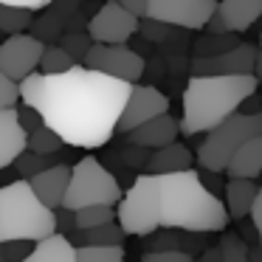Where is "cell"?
I'll return each instance as SVG.
<instances>
[{"label":"cell","instance_id":"1","mask_svg":"<svg viewBox=\"0 0 262 262\" xmlns=\"http://www.w3.org/2000/svg\"><path fill=\"white\" fill-rule=\"evenodd\" d=\"M20 102L42 116L65 147L99 149L113 138L116 121L130 93V82L74 62L62 74L31 71L17 82Z\"/></svg>","mask_w":262,"mask_h":262},{"label":"cell","instance_id":"2","mask_svg":"<svg viewBox=\"0 0 262 262\" xmlns=\"http://www.w3.org/2000/svg\"><path fill=\"white\" fill-rule=\"evenodd\" d=\"M158 223L161 228H186V231H223L228 214L223 200L200 181L198 169L158 175Z\"/></svg>","mask_w":262,"mask_h":262},{"label":"cell","instance_id":"3","mask_svg":"<svg viewBox=\"0 0 262 262\" xmlns=\"http://www.w3.org/2000/svg\"><path fill=\"white\" fill-rule=\"evenodd\" d=\"M259 82L254 74H228V76H189L183 91V116L178 130L183 136H198L220 124L226 116L237 113L243 99L256 91Z\"/></svg>","mask_w":262,"mask_h":262},{"label":"cell","instance_id":"4","mask_svg":"<svg viewBox=\"0 0 262 262\" xmlns=\"http://www.w3.org/2000/svg\"><path fill=\"white\" fill-rule=\"evenodd\" d=\"M0 220H3V239H37L57 231L54 209H48L34 192L29 181H17L0 186Z\"/></svg>","mask_w":262,"mask_h":262},{"label":"cell","instance_id":"5","mask_svg":"<svg viewBox=\"0 0 262 262\" xmlns=\"http://www.w3.org/2000/svg\"><path fill=\"white\" fill-rule=\"evenodd\" d=\"M262 133V110L259 113H231L214 124L211 130H206V141H200L198 147V164L209 172H226L231 155L237 152V147L243 141H248L251 136Z\"/></svg>","mask_w":262,"mask_h":262},{"label":"cell","instance_id":"6","mask_svg":"<svg viewBox=\"0 0 262 262\" xmlns=\"http://www.w3.org/2000/svg\"><path fill=\"white\" fill-rule=\"evenodd\" d=\"M121 198V186L110 169L93 155L76 161L71 166V178L62 194V206L71 211L85 206H116Z\"/></svg>","mask_w":262,"mask_h":262},{"label":"cell","instance_id":"7","mask_svg":"<svg viewBox=\"0 0 262 262\" xmlns=\"http://www.w3.org/2000/svg\"><path fill=\"white\" fill-rule=\"evenodd\" d=\"M119 209H116V223L124 228V234H144L161 228L158 223V175L149 172V175H138L133 181V186L127 192H121L119 198Z\"/></svg>","mask_w":262,"mask_h":262},{"label":"cell","instance_id":"8","mask_svg":"<svg viewBox=\"0 0 262 262\" xmlns=\"http://www.w3.org/2000/svg\"><path fill=\"white\" fill-rule=\"evenodd\" d=\"M82 65L116 76V79H124L130 85L144 76L141 54H136L127 42H91V48L82 57Z\"/></svg>","mask_w":262,"mask_h":262},{"label":"cell","instance_id":"9","mask_svg":"<svg viewBox=\"0 0 262 262\" xmlns=\"http://www.w3.org/2000/svg\"><path fill=\"white\" fill-rule=\"evenodd\" d=\"M217 9V0H147V17L178 29L200 31Z\"/></svg>","mask_w":262,"mask_h":262},{"label":"cell","instance_id":"10","mask_svg":"<svg viewBox=\"0 0 262 262\" xmlns=\"http://www.w3.org/2000/svg\"><path fill=\"white\" fill-rule=\"evenodd\" d=\"M42 46L46 42H40L34 34H26V31L6 34V40L0 42V71L14 82L26 79L31 71H37Z\"/></svg>","mask_w":262,"mask_h":262},{"label":"cell","instance_id":"11","mask_svg":"<svg viewBox=\"0 0 262 262\" xmlns=\"http://www.w3.org/2000/svg\"><path fill=\"white\" fill-rule=\"evenodd\" d=\"M138 31V17L121 9L116 0H107L88 20V34L93 42H130Z\"/></svg>","mask_w":262,"mask_h":262},{"label":"cell","instance_id":"12","mask_svg":"<svg viewBox=\"0 0 262 262\" xmlns=\"http://www.w3.org/2000/svg\"><path fill=\"white\" fill-rule=\"evenodd\" d=\"M166 110H169V99H166L158 88L133 82L130 93H127V99H124V107H121V113H119V121H116V130L124 136V133H130L133 127H138L141 121L152 119V116H158V113H166Z\"/></svg>","mask_w":262,"mask_h":262},{"label":"cell","instance_id":"13","mask_svg":"<svg viewBox=\"0 0 262 262\" xmlns=\"http://www.w3.org/2000/svg\"><path fill=\"white\" fill-rule=\"evenodd\" d=\"M254 54L256 48L248 42H237V46L226 48L217 54H203L192 59V76H228V74H251L254 71Z\"/></svg>","mask_w":262,"mask_h":262},{"label":"cell","instance_id":"14","mask_svg":"<svg viewBox=\"0 0 262 262\" xmlns=\"http://www.w3.org/2000/svg\"><path fill=\"white\" fill-rule=\"evenodd\" d=\"M124 136L130 144H136V147H141V149H158V147H164V144L175 141V138L181 136V130H178V119L169 116V110H166V113H158V116H152V119L141 121V124L133 127L130 133H124Z\"/></svg>","mask_w":262,"mask_h":262},{"label":"cell","instance_id":"15","mask_svg":"<svg viewBox=\"0 0 262 262\" xmlns=\"http://www.w3.org/2000/svg\"><path fill=\"white\" fill-rule=\"evenodd\" d=\"M68 178H71L68 164H51L48 169L31 175L29 186L48 209H57V206H62V194H65V186H68Z\"/></svg>","mask_w":262,"mask_h":262},{"label":"cell","instance_id":"16","mask_svg":"<svg viewBox=\"0 0 262 262\" xmlns=\"http://www.w3.org/2000/svg\"><path fill=\"white\" fill-rule=\"evenodd\" d=\"M14 107L0 110V169L12 166V161L26 149V130L20 127Z\"/></svg>","mask_w":262,"mask_h":262},{"label":"cell","instance_id":"17","mask_svg":"<svg viewBox=\"0 0 262 262\" xmlns=\"http://www.w3.org/2000/svg\"><path fill=\"white\" fill-rule=\"evenodd\" d=\"M217 14L231 34H243L251 26H256L262 14V0H223L217 3Z\"/></svg>","mask_w":262,"mask_h":262},{"label":"cell","instance_id":"18","mask_svg":"<svg viewBox=\"0 0 262 262\" xmlns=\"http://www.w3.org/2000/svg\"><path fill=\"white\" fill-rule=\"evenodd\" d=\"M20 262H76V245L68 239V234L54 231L37 239Z\"/></svg>","mask_w":262,"mask_h":262},{"label":"cell","instance_id":"19","mask_svg":"<svg viewBox=\"0 0 262 262\" xmlns=\"http://www.w3.org/2000/svg\"><path fill=\"white\" fill-rule=\"evenodd\" d=\"M226 175L228 178H259L262 175V133L239 144L237 152L231 155V161L226 166Z\"/></svg>","mask_w":262,"mask_h":262},{"label":"cell","instance_id":"20","mask_svg":"<svg viewBox=\"0 0 262 262\" xmlns=\"http://www.w3.org/2000/svg\"><path fill=\"white\" fill-rule=\"evenodd\" d=\"M259 189L256 178H228L226 183V214L228 220H245L248 209L254 203V194Z\"/></svg>","mask_w":262,"mask_h":262},{"label":"cell","instance_id":"21","mask_svg":"<svg viewBox=\"0 0 262 262\" xmlns=\"http://www.w3.org/2000/svg\"><path fill=\"white\" fill-rule=\"evenodd\" d=\"M194 164L189 147H183L181 141H169L164 147L152 149V155L147 158V169L155 172V175H166V172H181V169H189Z\"/></svg>","mask_w":262,"mask_h":262},{"label":"cell","instance_id":"22","mask_svg":"<svg viewBox=\"0 0 262 262\" xmlns=\"http://www.w3.org/2000/svg\"><path fill=\"white\" fill-rule=\"evenodd\" d=\"M68 239L74 245H124L127 234L116 220H110V223H102V226H93V228H76V234Z\"/></svg>","mask_w":262,"mask_h":262},{"label":"cell","instance_id":"23","mask_svg":"<svg viewBox=\"0 0 262 262\" xmlns=\"http://www.w3.org/2000/svg\"><path fill=\"white\" fill-rule=\"evenodd\" d=\"M74 65V57L65 51L59 42H46L40 54V62H37V71L40 74H62Z\"/></svg>","mask_w":262,"mask_h":262},{"label":"cell","instance_id":"24","mask_svg":"<svg viewBox=\"0 0 262 262\" xmlns=\"http://www.w3.org/2000/svg\"><path fill=\"white\" fill-rule=\"evenodd\" d=\"M62 147H65L62 138L48 124H40L31 133H26V149H34V152H42V155H57Z\"/></svg>","mask_w":262,"mask_h":262},{"label":"cell","instance_id":"25","mask_svg":"<svg viewBox=\"0 0 262 262\" xmlns=\"http://www.w3.org/2000/svg\"><path fill=\"white\" fill-rule=\"evenodd\" d=\"M76 262H124V245H76Z\"/></svg>","mask_w":262,"mask_h":262},{"label":"cell","instance_id":"26","mask_svg":"<svg viewBox=\"0 0 262 262\" xmlns=\"http://www.w3.org/2000/svg\"><path fill=\"white\" fill-rule=\"evenodd\" d=\"M51 164H57L54 155H42V152H34V149H23V152L12 161V166L17 169V175L26 178V181H29L31 175H37V172L48 169Z\"/></svg>","mask_w":262,"mask_h":262},{"label":"cell","instance_id":"27","mask_svg":"<svg viewBox=\"0 0 262 262\" xmlns=\"http://www.w3.org/2000/svg\"><path fill=\"white\" fill-rule=\"evenodd\" d=\"M31 17H34V14L26 12V9L0 3V34H17V31H26L29 23H31Z\"/></svg>","mask_w":262,"mask_h":262},{"label":"cell","instance_id":"28","mask_svg":"<svg viewBox=\"0 0 262 262\" xmlns=\"http://www.w3.org/2000/svg\"><path fill=\"white\" fill-rule=\"evenodd\" d=\"M116 220V206H85L74 211V226L76 228H93L102 223Z\"/></svg>","mask_w":262,"mask_h":262},{"label":"cell","instance_id":"29","mask_svg":"<svg viewBox=\"0 0 262 262\" xmlns=\"http://www.w3.org/2000/svg\"><path fill=\"white\" fill-rule=\"evenodd\" d=\"M217 248H220V262H248V243L239 234H231L223 228Z\"/></svg>","mask_w":262,"mask_h":262},{"label":"cell","instance_id":"30","mask_svg":"<svg viewBox=\"0 0 262 262\" xmlns=\"http://www.w3.org/2000/svg\"><path fill=\"white\" fill-rule=\"evenodd\" d=\"M141 239H144V248L147 251H172V248H178V228L164 226V231L155 228V231L144 234Z\"/></svg>","mask_w":262,"mask_h":262},{"label":"cell","instance_id":"31","mask_svg":"<svg viewBox=\"0 0 262 262\" xmlns=\"http://www.w3.org/2000/svg\"><path fill=\"white\" fill-rule=\"evenodd\" d=\"M91 34L88 31H68V34H59V46L74 57V62H82L85 51L91 48Z\"/></svg>","mask_w":262,"mask_h":262},{"label":"cell","instance_id":"32","mask_svg":"<svg viewBox=\"0 0 262 262\" xmlns=\"http://www.w3.org/2000/svg\"><path fill=\"white\" fill-rule=\"evenodd\" d=\"M237 46V40L231 37V31H226V34H209V37H200L198 42H194V51H198V57H203V54H217V51H226V48Z\"/></svg>","mask_w":262,"mask_h":262},{"label":"cell","instance_id":"33","mask_svg":"<svg viewBox=\"0 0 262 262\" xmlns=\"http://www.w3.org/2000/svg\"><path fill=\"white\" fill-rule=\"evenodd\" d=\"M29 29L40 42H54V40H59V34H62V23H59L57 17H42V20H37V23H34V17H31Z\"/></svg>","mask_w":262,"mask_h":262},{"label":"cell","instance_id":"34","mask_svg":"<svg viewBox=\"0 0 262 262\" xmlns=\"http://www.w3.org/2000/svg\"><path fill=\"white\" fill-rule=\"evenodd\" d=\"M209 234L211 231H186V228H178V248L189 256L200 254V251L206 248V237H209Z\"/></svg>","mask_w":262,"mask_h":262},{"label":"cell","instance_id":"35","mask_svg":"<svg viewBox=\"0 0 262 262\" xmlns=\"http://www.w3.org/2000/svg\"><path fill=\"white\" fill-rule=\"evenodd\" d=\"M17 102H20V88H17V82L9 79V76L0 71V110L14 107Z\"/></svg>","mask_w":262,"mask_h":262},{"label":"cell","instance_id":"36","mask_svg":"<svg viewBox=\"0 0 262 262\" xmlns=\"http://www.w3.org/2000/svg\"><path fill=\"white\" fill-rule=\"evenodd\" d=\"M194 256L183 254L181 248H172V251H147L141 256V262H192Z\"/></svg>","mask_w":262,"mask_h":262},{"label":"cell","instance_id":"37","mask_svg":"<svg viewBox=\"0 0 262 262\" xmlns=\"http://www.w3.org/2000/svg\"><path fill=\"white\" fill-rule=\"evenodd\" d=\"M31 239H3V251H6V259L9 262H20L26 254L31 251Z\"/></svg>","mask_w":262,"mask_h":262},{"label":"cell","instance_id":"38","mask_svg":"<svg viewBox=\"0 0 262 262\" xmlns=\"http://www.w3.org/2000/svg\"><path fill=\"white\" fill-rule=\"evenodd\" d=\"M14 110H17V121H20V127H23L26 133H31L34 127H40V124H42V116L37 113V110L31 107V104H26V102H23L20 107H14Z\"/></svg>","mask_w":262,"mask_h":262},{"label":"cell","instance_id":"39","mask_svg":"<svg viewBox=\"0 0 262 262\" xmlns=\"http://www.w3.org/2000/svg\"><path fill=\"white\" fill-rule=\"evenodd\" d=\"M248 217H251V226L256 228V239H259V245H262V186L256 189V194H254V203H251V209H248Z\"/></svg>","mask_w":262,"mask_h":262},{"label":"cell","instance_id":"40","mask_svg":"<svg viewBox=\"0 0 262 262\" xmlns=\"http://www.w3.org/2000/svg\"><path fill=\"white\" fill-rule=\"evenodd\" d=\"M54 223H57V231L59 234H68V231H74V211L71 209H65V206H57L54 209Z\"/></svg>","mask_w":262,"mask_h":262},{"label":"cell","instance_id":"41","mask_svg":"<svg viewBox=\"0 0 262 262\" xmlns=\"http://www.w3.org/2000/svg\"><path fill=\"white\" fill-rule=\"evenodd\" d=\"M0 3H6V6H17V9H26V12H42V9L51 6V0H0Z\"/></svg>","mask_w":262,"mask_h":262},{"label":"cell","instance_id":"42","mask_svg":"<svg viewBox=\"0 0 262 262\" xmlns=\"http://www.w3.org/2000/svg\"><path fill=\"white\" fill-rule=\"evenodd\" d=\"M121 9H127V12L133 14V17H147V0H116Z\"/></svg>","mask_w":262,"mask_h":262},{"label":"cell","instance_id":"43","mask_svg":"<svg viewBox=\"0 0 262 262\" xmlns=\"http://www.w3.org/2000/svg\"><path fill=\"white\" fill-rule=\"evenodd\" d=\"M203 29L209 31V34H226V31H228V29H226V23H223V17L217 14V9L209 14V20H206V26H203Z\"/></svg>","mask_w":262,"mask_h":262},{"label":"cell","instance_id":"44","mask_svg":"<svg viewBox=\"0 0 262 262\" xmlns=\"http://www.w3.org/2000/svg\"><path fill=\"white\" fill-rule=\"evenodd\" d=\"M198 256H200L198 262H220V248H217V245L214 248H203Z\"/></svg>","mask_w":262,"mask_h":262},{"label":"cell","instance_id":"45","mask_svg":"<svg viewBox=\"0 0 262 262\" xmlns=\"http://www.w3.org/2000/svg\"><path fill=\"white\" fill-rule=\"evenodd\" d=\"M254 79L256 82H262V48H256V54H254Z\"/></svg>","mask_w":262,"mask_h":262},{"label":"cell","instance_id":"46","mask_svg":"<svg viewBox=\"0 0 262 262\" xmlns=\"http://www.w3.org/2000/svg\"><path fill=\"white\" fill-rule=\"evenodd\" d=\"M248 262H262V245H248Z\"/></svg>","mask_w":262,"mask_h":262},{"label":"cell","instance_id":"47","mask_svg":"<svg viewBox=\"0 0 262 262\" xmlns=\"http://www.w3.org/2000/svg\"><path fill=\"white\" fill-rule=\"evenodd\" d=\"M0 262H9L6 259V251H3V243H0Z\"/></svg>","mask_w":262,"mask_h":262},{"label":"cell","instance_id":"48","mask_svg":"<svg viewBox=\"0 0 262 262\" xmlns=\"http://www.w3.org/2000/svg\"><path fill=\"white\" fill-rule=\"evenodd\" d=\"M0 243H3V220H0Z\"/></svg>","mask_w":262,"mask_h":262},{"label":"cell","instance_id":"49","mask_svg":"<svg viewBox=\"0 0 262 262\" xmlns=\"http://www.w3.org/2000/svg\"><path fill=\"white\" fill-rule=\"evenodd\" d=\"M259 42H262V34H259Z\"/></svg>","mask_w":262,"mask_h":262},{"label":"cell","instance_id":"50","mask_svg":"<svg viewBox=\"0 0 262 262\" xmlns=\"http://www.w3.org/2000/svg\"><path fill=\"white\" fill-rule=\"evenodd\" d=\"M192 262H194V259H192Z\"/></svg>","mask_w":262,"mask_h":262}]
</instances>
